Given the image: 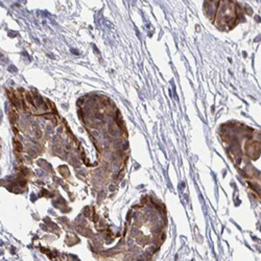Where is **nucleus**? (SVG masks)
<instances>
[{"mask_svg":"<svg viewBox=\"0 0 261 261\" xmlns=\"http://www.w3.org/2000/svg\"><path fill=\"white\" fill-rule=\"evenodd\" d=\"M241 139L234 150L235 165L242 171L248 185L261 200V132L242 124Z\"/></svg>","mask_w":261,"mask_h":261,"instance_id":"obj_1","label":"nucleus"},{"mask_svg":"<svg viewBox=\"0 0 261 261\" xmlns=\"http://www.w3.org/2000/svg\"><path fill=\"white\" fill-rule=\"evenodd\" d=\"M204 12L220 30L230 31L244 21L246 10L234 0H205Z\"/></svg>","mask_w":261,"mask_h":261,"instance_id":"obj_2","label":"nucleus"}]
</instances>
